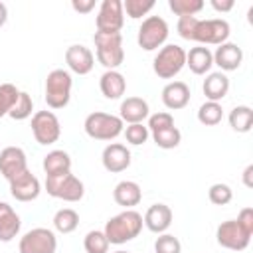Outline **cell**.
I'll use <instances>...</instances> for the list:
<instances>
[{"label":"cell","mask_w":253,"mask_h":253,"mask_svg":"<svg viewBox=\"0 0 253 253\" xmlns=\"http://www.w3.org/2000/svg\"><path fill=\"white\" fill-rule=\"evenodd\" d=\"M176 32L182 40L196 42L198 45H221L231 34V26L223 18L200 20L196 16L178 18Z\"/></svg>","instance_id":"1"},{"label":"cell","mask_w":253,"mask_h":253,"mask_svg":"<svg viewBox=\"0 0 253 253\" xmlns=\"http://www.w3.org/2000/svg\"><path fill=\"white\" fill-rule=\"evenodd\" d=\"M142 225H144L142 215L136 210H125L107 219L103 233L107 235L111 245H123L138 237V233L142 231Z\"/></svg>","instance_id":"2"},{"label":"cell","mask_w":253,"mask_h":253,"mask_svg":"<svg viewBox=\"0 0 253 253\" xmlns=\"http://www.w3.org/2000/svg\"><path fill=\"white\" fill-rule=\"evenodd\" d=\"M83 128H85L87 136L93 140H115L119 134H123L125 123L121 121L119 115L95 111L85 117Z\"/></svg>","instance_id":"3"},{"label":"cell","mask_w":253,"mask_h":253,"mask_svg":"<svg viewBox=\"0 0 253 253\" xmlns=\"http://www.w3.org/2000/svg\"><path fill=\"white\" fill-rule=\"evenodd\" d=\"M95 53L97 61L109 71L117 69L125 61V49H123V36L121 34H101L95 32Z\"/></svg>","instance_id":"4"},{"label":"cell","mask_w":253,"mask_h":253,"mask_svg":"<svg viewBox=\"0 0 253 253\" xmlns=\"http://www.w3.org/2000/svg\"><path fill=\"white\" fill-rule=\"evenodd\" d=\"M73 79L67 69H53L45 77V103L49 109H63L71 99Z\"/></svg>","instance_id":"5"},{"label":"cell","mask_w":253,"mask_h":253,"mask_svg":"<svg viewBox=\"0 0 253 253\" xmlns=\"http://www.w3.org/2000/svg\"><path fill=\"white\" fill-rule=\"evenodd\" d=\"M186 67V49L178 43H166L158 49L152 69L160 79H172Z\"/></svg>","instance_id":"6"},{"label":"cell","mask_w":253,"mask_h":253,"mask_svg":"<svg viewBox=\"0 0 253 253\" xmlns=\"http://www.w3.org/2000/svg\"><path fill=\"white\" fill-rule=\"evenodd\" d=\"M170 28L168 22L162 16H148L142 20L138 34H136V43L144 49V51H154L162 45H166Z\"/></svg>","instance_id":"7"},{"label":"cell","mask_w":253,"mask_h":253,"mask_svg":"<svg viewBox=\"0 0 253 253\" xmlns=\"http://www.w3.org/2000/svg\"><path fill=\"white\" fill-rule=\"evenodd\" d=\"M45 192L55 200L73 204L83 198L85 186L75 174L67 172V174H59V176H45Z\"/></svg>","instance_id":"8"},{"label":"cell","mask_w":253,"mask_h":253,"mask_svg":"<svg viewBox=\"0 0 253 253\" xmlns=\"http://www.w3.org/2000/svg\"><path fill=\"white\" fill-rule=\"evenodd\" d=\"M32 134L36 142L47 146L59 140L61 136V125L53 111H36L32 115Z\"/></svg>","instance_id":"9"},{"label":"cell","mask_w":253,"mask_h":253,"mask_svg":"<svg viewBox=\"0 0 253 253\" xmlns=\"http://www.w3.org/2000/svg\"><path fill=\"white\" fill-rule=\"evenodd\" d=\"M57 237L47 227H34L20 237L18 251L20 253H55Z\"/></svg>","instance_id":"10"},{"label":"cell","mask_w":253,"mask_h":253,"mask_svg":"<svg viewBox=\"0 0 253 253\" xmlns=\"http://www.w3.org/2000/svg\"><path fill=\"white\" fill-rule=\"evenodd\" d=\"M125 24V12L121 0H103L95 18L97 32L101 34H121Z\"/></svg>","instance_id":"11"},{"label":"cell","mask_w":253,"mask_h":253,"mask_svg":"<svg viewBox=\"0 0 253 253\" xmlns=\"http://www.w3.org/2000/svg\"><path fill=\"white\" fill-rule=\"evenodd\" d=\"M215 239L221 247L225 249H231V251H243L247 249L249 241H251V235L243 231V227L235 221V219H227V221H221L215 229Z\"/></svg>","instance_id":"12"},{"label":"cell","mask_w":253,"mask_h":253,"mask_svg":"<svg viewBox=\"0 0 253 253\" xmlns=\"http://www.w3.org/2000/svg\"><path fill=\"white\" fill-rule=\"evenodd\" d=\"M28 168V158L26 152L20 146H6L0 150V174L10 182L24 174Z\"/></svg>","instance_id":"13"},{"label":"cell","mask_w":253,"mask_h":253,"mask_svg":"<svg viewBox=\"0 0 253 253\" xmlns=\"http://www.w3.org/2000/svg\"><path fill=\"white\" fill-rule=\"evenodd\" d=\"M130 150L121 144V142H111L103 148V154H101V162H103V168L111 174H119V172H125L128 166H130Z\"/></svg>","instance_id":"14"},{"label":"cell","mask_w":253,"mask_h":253,"mask_svg":"<svg viewBox=\"0 0 253 253\" xmlns=\"http://www.w3.org/2000/svg\"><path fill=\"white\" fill-rule=\"evenodd\" d=\"M8 184H10V194H12V198L18 200V202H32V200H36V198L40 196V192H42V184H40L38 176L32 174L30 170H26V172L20 174L18 178L10 180Z\"/></svg>","instance_id":"15"},{"label":"cell","mask_w":253,"mask_h":253,"mask_svg":"<svg viewBox=\"0 0 253 253\" xmlns=\"http://www.w3.org/2000/svg\"><path fill=\"white\" fill-rule=\"evenodd\" d=\"M65 63L77 75H87L95 67V55L87 45L73 43L65 49Z\"/></svg>","instance_id":"16"},{"label":"cell","mask_w":253,"mask_h":253,"mask_svg":"<svg viewBox=\"0 0 253 253\" xmlns=\"http://www.w3.org/2000/svg\"><path fill=\"white\" fill-rule=\"evenodd\" d=\"M213 55V65L219 67V71H235L239 69L241 61H243V49L233 43V42H225L221 45L215 47V51H211Z\"/></svg>","instance_id":"17"},{"label":"cell","mask_w":253,"mask_h":253,"mask_svg":"<svg viewBox=\"0 0 253 253\" xmlns=\"http://www.w3.org/2000/svg\"><path fill=\"white\" fill-rule=\"evenodd\" d=\"M172 217L174 215H172L170 206H166V204H152L146 210L142 221H144V225H146L148 231L160 235V233H166V229L172 225Z\"/></svg>","instance_id":"18"},{"label":"cell","mask_w":253,"mask_h":253,"mask_svg":"<svg viewBox=\"0 0 253 253\" xmlns=\"http://www.w3.org/2000/svg\"><path fill=\"white\" fill-rule=\"evenodd\" d=\"M162 103L170 111H180L190 103V87L184 81H170L162 89Z\"/></svg>","instance_id":"19"},{"label":"cell","mask_w":253,"mask_h":253,"mask_svg":"<svg viewBox=\"0 0 253 253\" xmlns=\"http://www.w3.org/2000/svg\"><path fill=\"white\" fill-rule=\"evenodd\" d=\"M148 115H150V109L142 97H126L119 107V117L126 125L142 123L144 119H148Z\"/></svg>","instance_id":"20"},{"label":"cell","mask_w":253,"mask_h":253,"mask_svg":"<svg viewBox=\"0 0 253 253\" xmlns=\"http://www.w3.org/2000/svg\"><path fill=\"white\" fill-rule=\"evenodd\" d=\"M202 91L208 101L219 103L229 91V77L223 71H210L202 83Z\"/></svg>","instance_id":"21"},{"label":"cell","mask_w":253,"mask_h":253,"mask_svg":"<svg viewBox=\"0 0 253 253\" xmlns=\"http://www.w3.org/2000/svg\"><path fill=\"white\" fill-rule=\"evenodd\" d=\"M20 227H22V219L16 213V210L10 204L0 202V241L4 243L12 241L20 233Z\"/></svg>","instance_id":"22"},{"label":"cell","mask_w":253,"mask_h":253,"mask_svg":"<svg viewBox=\"0 0 253 253\" xmlns=\"http://www.w3.org/2000/svg\"><path fill=\"white\" fill-rule=\"evenodd\" d=\"M113 198H115V202H117L119 206H123L125 210H132L134 206L140 204V200H142V190H140V186H138L136 182H132V180H121V182L115 186V190H113Z\"/></svg>","instance_id":"23"},{"label":"cell","mask_w":253,"mask_h":253,"mask_svg":"<svg viewBox=\"0 0 253 253\" xmlns=\"http://www.w3.org/2000/svg\"><path fill=\"white\" fill-rule=\"evenodd\" d=\"M186 65L196 75H208L213 65V55H211L210 47H206V45L190 47V51H186Z\"/></svg>","instance_id":"24"},{"label":"cell","mask_w":253,"mask_h":253,"mask_svg":"<svg viewBox=\"0 0 253 253\" xmlns=\"http://www.w3.org/2000/svg\"><path fill=\"white\" fill-rule=\"evenodd\" d=\"M99 89L107 99H121L126 91V79L121 71L109 69L99 79Z\"/></svg>","instance_id":"25"},{"label":"cell","mask_w":253,"mask_h":253,"mask_svg":"<svg viewBox=\"0 0 253 253\" xmlns=\"http://www.w3.org/2000/svg\"><path fill=\"white\" fill-rule=\"evenodd\" d=\"M43 172L45 176H59L71 172V156L65 150H51L43 156Z\"/></svg>","instance_id":"26"},{"label":"cell","mask_w":253,"mask_h":253,"mask_svg":"<svg viewBox=\"0 0 253 253\" xmlns=\"http://www.w3.org/2000/svg\"><path fill=\"white\" fill-rule=\"evenodd\" d=\"M227 121L235 132H249L253 126V109L249 105H237L229 111Z\"/></svg>","instance_id":"27"},{"label":"cell","mask_w":253,"mask_h":253,"mask_svg":"<svg viewBox=\"0 0 253 253\" xmlns=\"http://www.w3.org/2000/svg\"><path fill=\"white\" fill-rule=\"evenodd\" d=\"M79 225V213L71 208H61L53 215V227L59 233H71Z\"/></svg>","instance_id":"28"},{"label":"cell","mask_w":253,"mask_h":253,"mask_svg":"<svg viewBox=\"0 0 253 253\" xmlns=\"http://www.w3.org/2000/svg\"><path fill=\"white\" fill-rule=\"evenodd\" d=\"M223 119V109L221 103H213V101H206L204 105H200L198 109V121L204 126H215L219 125Z\"/></svg>","instance_id":"29"},{"label":"cell","mask_w":253,"mask_h":253,"mask_svg":"<svg viewBox=\"0 0 253 253\" xmlns=\"http://www.w3.org/2000/svg\"><path fill=\"white\" fill-rule=\"evenodd\" d=\"M150 136L156 142V146L158 148H164V150L176 148L182 142V132H180V128L176 125L174 126H168V128H162V130H156V132H150Z\"/></svg>","instance_id":"30"},{"label":"cell","mask_w":253,"mask_h":253,"mask_svg":"<svg viewBox=\"0 0 253 253\" xmlns=\"http://www.w3.org/2000/svg\"><path fill=\"white\" fill-rule=\"evenodd\" d=\"M109 239L101 229H93L85 235L83 239V247L87 253H109Z\"/></svg>","instance_id":"31"},{"label":"cell","mask_w":253,"mask_h":253,"mask_svg":"<svg viewBox=\"0 0 253 253\" xmlns=\"http://www.w3.org/2000/svg\"><path fill=\"white\" fill-rule=\"evenodd\" d=\"M32 111H34V101H32V97H30L26 91H20L18 101H16V105L12 107V111L8 113V117L14 119V121H26V119L32 117Z\"/></svg>","instance_id":"32"},{"label":"cell","mask_w":253,"mask_h":253,"mask_svg":"<svg viewBox=\"0 0 253 253\" xmlns=\"http://www.w3.org/2000/svg\"><path fill=\"white\" fill-rule=\"evenodd\" d=\"M168 8L184 18V16H196L198 12H202L204 8V0H168Z\"/></svg>","instance_id":"33"},{"label":"cell","mask_w":253,"mask_h":253,"mask_svg":"<svg viewBox=\"0 0 253 253\" xmlns=\"http://www.w3.org/2000/svg\"><path fill=\"white\" fill-rule=\"evenodd\" d=\"M18 95H20V89L16 85H12V83L0 85V119L12 111V107L18 101Z\"/></svg>","instance_id":"34"},{"label":"cell","mask_w":253,"mask_h":253,"mask_svg":"<svg viewBox=\"0 0 253 253\" xmlns=\"http://www.w3.org/2000/svg\"><path fill=\"white\" fill-rule=\"evenodd\" d=\"M152 8H154V0H125L123 2V12L130 20H138L146 16Z\"/></svg>","instance_id":"35"},{"label":"cell","mask_w":253,"mask_h":253,"mask_svg":"<svg viewBox=\"0 0 253 253\" xmlns=\"http://www.w3.org/2000/svg\"><path fill=\"white\" fill-rule=\"evenodd\" d=\"M208 198H210V202L213 206H225V204H229L233 200V190L223 182H215V184L210 186Z\"/></svg>","instance_id":"36"},{"label":"cell","mask_w":253,"mask_h":253,"mask_svg":"<svg viewBox=\"0 0 253 253\" xmlns=\"http://www.w3.org/2000/svg\"><path fill=\"white\" fill-rule=\"evenodd\" d=\"M123 134H125V138H126L128 144L140 146V144H144V142L148 140L150 130H148L142 123H134V125H126V128L123 130Z\"/></svg>","instance_id":"37"},{"label":"cell","mask_w":253,"mask_h":253,"mask_svg":"<svg viewBox=\"0 0 253 253\" xmlns=\"http://www.w3.org/2000/svg\"><path fill=\"white\" fill-rule=\"evenodd\" d=\"M154 253H182V243L170 233H160L154 241Z\"/></svg>","instance_id":"38"},{"label":"cell","mask_w":253,"mask_h":253,"mask_svg":"<svg viewBox=\"0 0 253 253\" xmlns=\"http://www.w3.org/2000/svg\"><path fill=\"white\" fill-rule=\"evenodd\" d=\"M168 126H174V117L166 111H160V113H154V115H148V125L146 128L150 132H156V130H162V128H168Z\"/></svg>","instance_id":"39"},{"label":"cell","mask_w":253,"mask_h":253,"mask_svg":"<svg viewBox=\"0 0 253 253\" xmlns=\"http://www.w3.org/2000/svg\"><path fill=\"white\" fill-rule=\"evenodd\" d=\"M245 233L253 235V208H243L239 213H237V219H235Z\"/></svg>","instance_id":"40"},{"label":"cell","mask_w":253,"mask_h":253,"mask_svg":"<svg viewBox=\"0 0 253 253\" xmlns=\"http://www.w3.org/2000/svg\"><path fill=\"white\" fill-rule=\"evenodd\" d=\"M71 8L75 12H79V14H89L95 8V0H73Z\"/></svg>","instance_id":"41"},{"label":"cell","mask_w":253,"mask_h":253,"mask_svg":"<svg viewBox=\"0 0 253 253\" xmlns=\"http://www.w3.org/2000/svg\"><path fill=\"white\" fill-rule=\"evenodd\" d=\"M210 4H211V8H213L215 12H221V14L231 12V10H233V6H235V2H233V0H210Z\"/></svg>","instance_id":"42"},{"label":"cell","mask_w":253,"mask_h":253,"mask_svg":"<svg viewBox=\"0 0 253 253\" xmlns=\"http://www.w3.org/2000/svg\"><path fill=\"white\" fill-rule=\"evenodd\" d=\"M251 174H253V164H249V166L243 170V184H245L247 188L253 186V182H251Z\"/></svg>","instance_id":"43"},{"label":"cell","mask_w":253,"mask_h":253,"mask_svg":"<svg viewBox=\"0 0 253 253\" xmlns=\"http://www.w3.org/2000/svg\"><path fill=\"white\" fill-rule=\"evenodd\" d=\"M6 20H8V8L4 2H0V28L6 24Z\"/></svg>","instance_id":"44"},{"label":"cell","mask_w":253,"mask_h":253,"mask_svg":"<svg viewBox=\"0 0 253 253\" xmlns=\"http://www.w3.org/2000/svg\"><path fill=\"white\" fill-rule=\"evenodd\" d=\"M115 253H128V251H123V249H119V251H115Z\"/></svg>","instance_id":"45"}]
</instances>
